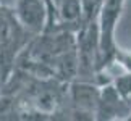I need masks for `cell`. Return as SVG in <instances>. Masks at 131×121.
<instances>
[{"instance_id":"obj_1","label":"cell","mask_w":131,"mask_h":121,"mask_svg":"<svg viewBox=\"0 0 131 121\" xmlns=\"http://www.w3.org/2000/svg\"><path fill=\"white\" fill-rule=\"evenodd\" d=\"M126 0H104L100 5L97 21H99V58L97 74L104 73L115 63L118 52V44L115 39L120 16Z\"/></svg>"},{"instance_id":"obj_2","label":"cell","mask_w":131,"mask_h":121,"mask_svg":"<svg viewBox=\"0 0 131 121\" xmlns=\"http://www.w3.org/2000/svg\"><path fill=\"white\" fill-rule=\"evenodd\" d=\"M131 115L129 100L123 99L120 92L115 89L113 82L100 86V99L95 108V119H128Z\"/></svg>"},{"instance_id":"obj_3","label":"cell","mask_w":131,"mask_h":121,"mask_svg":"<svg viewBox=\"0 0 131 121\" xmlns=\"http://www.w3.org/2000/svg\"><path fill=\"white\" fill-rule=\"evenodd\" d=\"M57 13H58V21L76 29L83 23V5L81 0H58L57 2Z\"/></svg>"},{"instance_id":"obj_4","label":"cell","mask_w":131,"mask_h":121,"mask_svg":"<svg viewBox=\"0 0 131 121\" xmlns=\"http://www.w3.org/2000/svg\"><path fill=\"white\" fill-rule=\"evenodd\" d=\"M112 82L115 86V89L120 92V95H122L123 99L129 100L131 99V73L126 71L125 74H122V76H117L115 79H112Z\"/></svg>"},{"instance_id":"obj_5","label":"cell","mask_w":131,"mask_h":121,"mask_svg":"<svg viewBox=\"0 0 131 121\" xmlns=\"http://www.w3.org/2000/svg\"><path fill=\"white\" fill-rule=\"evenodd\" d=\"M16 2H18V0H0V7L13 10V8H15V5H16Z\"/></svg>"}]
</instances>
